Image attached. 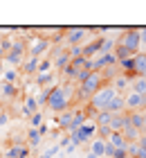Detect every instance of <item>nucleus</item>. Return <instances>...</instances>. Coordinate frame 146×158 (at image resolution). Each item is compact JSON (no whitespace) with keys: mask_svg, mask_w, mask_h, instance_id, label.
I'll return each instance as SVG.
<instances>
[{"mask_svg":"<svg viewBox=\"0 0 146 158\" xmlns=\"http://www.w3.org/2000/svg\"><path fill=\"white\" fill-rule=\"evenodd\" d=\"M130 90L144 97V95H146V79H144V77H135V79H133V86H130Z\"/></svg>","mask_w":146,"mask_h":158,"instance_id":"f3484780","label":"nucleus"},{"mask_svg":"<svg viewBox=\"0 0 146 158\" xmlns=\"http://www.w3.org/2000/svg\"><path fill=\"white\" fill-rule=\"evenodd\" d=\"M88 32H92V30H88V27H65V43L70 48H74L85 39Z\"/></svg>","mask_w":146,"mask_h":158,"instance_id":"423d86ee","label":"nucleus"},{"mask_svg":"<svg viewBox=\"0 0 146 158\" xmlns=\"http://www.w3.org/2000/svg\"><path fill=\"white\" fill-rule=\"evenodd\" d=\"M68 158H72V156H68Z\"/></svg>","mask_w":146,"mask_h":158,"instance_id":"c85d7f7f","label":"nucleus"},{"mask_svg":"<svg viewBox=\"0 0 146 158\" xmlns=\"http://www.w3.org/2000/svg\"><path fill=\"white\" fill-rule=\"evenodd\" d=\"M140 45H146V27H140Z\"/></svg>","mask_w":146,"mask_h":158,"instance_id":"5701e85b","label":"nucleus"},{"mask_svg":"<svg viewBox=\"0 0 146 158\" xmlns=\"http://www.w3.org/2000/svg\"><path fill=\"white\" fill-rule=\"evenodd\" d=\"M23 113H25V115H34V113H38V102H36V95H27V97H25Z\"/></svg>","mask_w":146,"mask_h":158,"instance_id":"2eb2a0df","label":"nucleus"},{"mask_svg":"<svg viewBox=\"0 0 146 158\" xmlns=\"http://www.w3.org/2000/svg\"><path fill=\"white\" fill-rule=\"evenodd\" d=\"M41 138H43V135H41L38 129H32V127L27 129V145L29 147H38L41 145Z\"/></svg>","mask_w":146,"mask_h":158,"instance_id":"dca6fc26","label":"nucleus"},{"mask_svg":"<svg viewBox=\"0 0 146 158\" xmlns=\"http://www.w3.org/2000/svg\"><path fill=\"white\" fill-rule=\"evenodd\" d=\"M18 97V86L16 84H5L0 81V102H11Z\"/></svg>","mask_w":146,"mask_h":158,"instance_id":"1a4fd4ad","label":"nucleus"},{"mask_svg":"<svg viewBox=\"0 0 146 158\" xmlns=\"http://www.w3.org/2000/svg\"><path fill=\"white\" fill-rule=\"evenodd\" d=\"M128 122H130V127H135L137 131L144 133V127H146V113H144V111H133V113H128Z\"/></svg>","mask_w":146,"mask_h":158,"instance_id":"9b49d317","label":"nucleus"},{"mask_svg":"<svg viewBox=\"0 0 146 158\" xmlns=\"http://www.w3.org/2000/svg\"><path fill=\"white\" fill-rule=\"evenodd\" d=\"M2 70H5V68H2V61H0V75H2Z\"/></svg>","mask_w":146,"mask_h":158,"instance_id":"a878e982","label":"nucleus"},{"mask_svg":"<svg viewBox=\"0 0 146 158\" xmlns=\"http://www.w3.org/2000/svg\"><path fill=\"white\" fill-rule=\"evenodd\" d=\"M117 97V90L112 88L110 84H104L101 88L94 93V95L88 99V104L92 106L90 111H88V115H97V113H101V111H106V106L112 102V99Z\"/></svg>","mask_w":146,"mask_h":158,"instance_id":"f03ea898","label":"nucleus"},{"mask_svg":"<svg viewBox=\"0 0 146 158\" xmlns=\"http://www.w3.org/2000/svg\"><path fill=\"white\" fill-rule=\"evenodd\" d=\"M38 56H27L25 63L20 66V77H36V73H38Z\"/></svg>","mask_w":146,"mask_h":158,"instance_id":"6e6552de","label":"nucleus"},{"mask_svg":"<svg viewBox=\"0 0 146 158\" xmlns=\"http://www.w3.org/2000/svg\"><path fill=\"white\" fill-rule=\"evenodd\" d=\"M144 113H146V111H144Z\"/></svg>","mask_w":146,"mask_h":158,"instance_id":"c756f323","label":"nucleus"},{"mask_svg":"<svg viewBox=\"0 0 146 158\" xmlns=\"http://www.w3.org/2000/svg\"><path fill=\"white\" fill-rule=\"evenodd\" d=\"M52 68H54V66H52V59H49V56H43V59L38 61V73H36V75H43V73H54Z\"/></svg>","mask_w":146,"mask_h":158,"instance_id":"6ab92c4d","label":"nucleus"},{"mask_svg":"<svg viewBox=\"0 0 146 158\" xmlns=\"http://www.w3.org/2000/svg\"><path fill=\"white\" fill-rule=\"evenodd\" d=\"M104 84H106L104 75H101V73H92V75L88 77V79H83V81L79 84V88H77V95L81 97V99H85V102H88V99H90V97H92L94 93H97V90L101 88V86H104Z\"/></svg>","mask_w":146,"mask_h":158,"instance_id":"20e7f679","label":"nucleus"},{"mask_svg":"<svg viewBox=\"0 0 146 158\" xmlns=\"http://www.w3.org/2000/svg\"><path fill=\"white\" fill-rule=\"evenodd\" d=\"M11 41H14V39H5V36H0V61H2L5 56H7V52H9Z\"/></svg>","mask_w":146,"mask_h":158,"instance_id":"aec40b11","label":"nucleus"},{"mask_svg":"<svg viewBox=\"0 0 146 158\" xmlns=\"http://www.w3.org/2000/svg\"><path fill=\"white\" fill-rule=\"evenodd\" d=\"M90 152L94 154V156H106V140H101V138H94L92 140V149H90Z\"/></svg>","mask_w":146,"mask_h":158,"instance_id":"a211bd4d","label":"nucleus"},{"mask_svg":"<svg viewBox=\"0 0 146 158\" xmlns=\"http://www.w3.org/2000/svg\"><path fill=\"white\" fill-rule=\"evenodd\" d=\"M144 79H146V73H144Z\"/></svg>","mask_w":146,"mask_h":158,"instance_id":"cd10ccee","label":"nucleus"},{"mask_svg":"<svg viewBox=\"0 0 146 158\" xmlns=\"http://www.w3.org/2000/svg\"><path fill=\"white\" fill-rule=\"evenodd\" d=\"M29 124H32V129H38L43 124V113H34V115H29Z\"/></svg>","mask_w":146,"mask_h":158,"instance_id":"412c9836","label":"nucleus"},{"mask_svg":"<svg viewBox=\"0 0 146 158\" xmlns=\"http://www.w3.org/2000/svg\"><path fill=\"white\" fill-rule=\"evenodd\" d=\"M18 79H20L18 68H7V70H2V75H0V81H5V84H16L18 86Z\"/></svg>","mask_w":146,"mask_h":158,"instance_id":"ddd939ff","label":"nucleus"},{"mask_svg":"<svg viewBox=\"0 0 146 158\" xmlns=\"http://www.w3.org/2000/svg\"><path fill=\"white\" fill-rule=\"evenodd\" d=\"M85 158H97V156H94L92 152H88V156H85Z\"/></svg>","mask_w":146,"mask_h":158,"instance_id":"393cba45","label":"nucleus"},{"mask_svg":"<svg viewBox=\"0 0 146 158\" xmlns=\"http://www.w3.org/2000/svg\"><path fill=\"white\" fill-rule=\"evenodd\" d=\"M25 59H27V41L25 39H14L9 52H7V56L2 61L9 63L11 68H20L25 63Z\"/></svg>","mask_w":146,"mask_h":158,"instance_id":"7ed1b4c3","label":"nucleus"},{"mask_svg":"<svg viewBox=\"0 0 146 158\" xmlns=\"http://www.w3.org/2000/svg\"><path fill=\"white\" fill-rule=\"evenodd\" d=\"M117 45H121V48L130 50L133 54H137L142 50V45H140V30H124V34L119 36V41H117Z\"/></svg>","mask_w":146,"mask_h":158,"instance_id":"39448f33","label":"nucleus"},{"mask_svg":"<svg viewBox=\"0 0 146 158\" xmlns=\"http://www.w3.org/2000/svg\"><path fill=\"white\" fill-rule=\"evenodd\" d=\"M58 149H61V145H52V147H49V149H47V152L43 154L41 158H52L54 154H58Z\"/></svg>","mask_w":146,"mask_h":158,"instance_id":"4be33fe9","label":"nucleus"},{"mask_svg":"<svg viewBox=\"0 0 146 158\" xmlns=\"http://www.w3.org/2000/svg\"><path fill=\"white\" fill-rule=\"evenodd\" d=\"M34 79H36L38 88H52V86H56L54 84V73H43V75H36Z\"/></svg>","mask_w":146,"mask_h":158,"instance_id":"4468645a","label":"nucleus"},{"mask_svg":"<svg viewBox=\"0 0 146 158\" xmlns=\"http://www.w3.org/2000/svg\"><path fill=\"white\" fill-rule=\"evenodd\" d=\"M74 95H77L74 86H70V84H56V86L49 88V97H47V104L45 106L52 113L61 115V113L72 109L70 104H72V99H74Z\"/></svg>","mask_w":146,"mask_h":158,"instance_id":"f257e3e1","label":"nucleus"},{"mask_svg":"<svg viewBox=\"0 0 146 158\" xmlns=\"http://www.w3.org/2000/svg\"><path fill=\"white\" fill-rule=\"evenodd\" d=\"M124 102H126V111L133 113V111H144V97L137 95V93L128 90L126 95H124Z\"/></svg>","mask_w":146,"mask_h":158,"instance_id":"0eeeda50","label":"nucleus"},{"mask_svg":"<svg viewBox=\"0 0 146 158\" xmlns=\"http://www.w3.org/2000/svg\"><path fill=\"white\" fill-rule=\"evenodd\" d=\"M133 73H135V77H144V73H146V52H137L133 56Z\"/></svg>","mask_w":146,"mask_h":158,"instance_id":"f8f14e48","label":"nucleus"},{"mask_svg":"<svg viewBox=\"0 0 146 158\" xmlns=\"http://www.w3.org/2000/svg\"><path fill=\"white\" fill-rule=\"evenodd\" d=\"M142 158H146V154H142Z\"/></svg>","mask_w":146,"mask_h":158,"instance_id":"bb28decb","label":"nucleus"},{"mask_svg":"<svg viewBox=\"0 0 146 158\" xmlns=\"http://www.w3.org/2000/svg\"><path fill=\"white\" fill-rule=\"evenodd\" d=\"M7 158H27L29 156V147L25 145V142H14V145L5 152Z\"/></svg>","mask_w":146,"mask_h":158,"instance_id":"9d476101","label":"nucleus"},{"mask_svg":"<svg viewBox=\"0 0 146 158\" xmlns=\"http://www.w3.org/2000/svg\"><path fill=\"white\" fill-rule=\"evenodd\" d=\"M7 120H9V115H7V111L0 113V124H7Z\"/></svg>","mask_w":146,"mask_h":158,"instance_id":"b1692460","label":"nucleus"}]
</instances>
